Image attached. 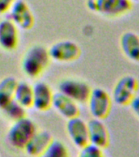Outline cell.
I'll return each mask as SVG.
<instances>
[{"mask_svg":"<svg viewBox=\"0 0 139 157\" xmlns=\"http://www.w3.org/2000/svg\"><path fill=\"white\" fill-rule=\"evenodd\" d=\"M48 48L40 44H34L25 50L21 60V69L25 75L36 79L43 75L51 63Z\"/></svg>","mask_w":139,"mask_h":157,"instance_id":"1","label":"cell"},{"mask_svg":"<svg viewBox=\"0 0 139 157\" xmlns=\"http://www.w3.org/2000/svg\"><path fill=\"white\" fill-rule=\"evenodd\" d=\"M37 130L35 123L26 116L12 123L7 129V141L12 148L23 151Z\"/></svg>","mask_w":139,"mask_h":157,"instance_id":"2","label":"cell"},{"mask_svg":"<svg viewBox=\"0 0 139 157\" xmlns=\"http://www.w3.org/2000/svg\"><path fill=\"white\" fill-rule=\"evenodd\" d=\"M132 6L129 0H86V7L90 12L109 18L127 14Z\"/></svg>","mask_w":139,"mask_h":157,"instance_id":"3","label":"cell"},{"mask_svg":"<svg viewBox=\"0 0 139 157\" xmlns=\"http://www.w3.org/2000/svg\"><path fill=\"white\" fill-rule=\"evenodd\" d=\"M86 104L92 118L104 120L111 112L113 101L107 91L98 87L92 88Z\"/></svg>","mask_w":139,"mask_h":157,"instance_id":"4","label":"cell"},{"mask_svg":"<svg viewBox=\"0 0 139 157\" xmlns=\"http://www.w3.org/2000/svg\"><path fill=\"white\" fill-rule=\"evenodd\" d=\"M139 83L134 76L127 75L122 76L113 87L110 94L113 103L120 106L129 105L133 99L137 95Z\"/></svg>","mask_w":139,"mask_h":157,"instance_id":"5","label":"cell"},{"mask_svg":"<svg viewBox=\"0 0 139 157\" xmlns=\"http://www.w3.org/2000/svg\"><path fill=\"white\" fill-rule=\"evenodd\" d=\"M51 61L58 63H72L80 57L82 51L77 43L68 39L54 43L48 48Z\"/></svg>","mask_w":139,"mask_h":157,"instance_id":"6","label":"cell"},{"mask_svg":"<svg viewBox=\"0 0 139 157\" xmlns=\"http://www.w3.org/2000/svg\"><path fill=\"white\" fill-rule=\"evenodd\" d=\"M57 89L58 92L71 98L79 105L87 102L92 88L88 83L82 79L66 78L59 82Z\"/></svg>","mask_w":139,"mask_h":157,"instance_id":"7","label":"cell"},{"mask_svg":"<svg viewBox=\"0 0 139 157\" xmlns=\"http://www.w3.org/2000/svg\"><path fill=\"white\" fill-rule=\"evenodd\" d=\"M11 20L21 30H30L35 24V17L29 5L24 0H17L7 13Z\"/></svg>","mask_w":139,"mask_h":157,"instance_id":"8","label":"cell"},{"mask_svg":"<svg viewBox=\"0 0 139 157\" xmlns=\"http://www.w3.org/2000/svg\"><path fill=\"white\" fill-rule=\"evenodd\" d=\"M66 130L69 139L78 149L89 143L88 124L79 116L67 120Z\"/></svg>","mask_w":139,"mask_h":157,"instance_id":"9","label":"cell"},{"mask_svg":"<svg viewBox=\"0 0 139 157\" xmlns=\"http://www.w3.org/2000/svg\"><path fill=\"white\" fill-rule=\"evenodd\" d=\"M87 124L89 143L101 149H106L110 146V135L104 121L92 118L88 120Z\"/></svg>","mask_w":139,"mask_h":157,"instance_id":"10","label":"cell"},{"mask_svg":"<svg viewBox=\"0 0 139 157\" xmlns=\"http://www.w3.org/2000/svg\"><path fill=\"white\" fill-rule=\"evenodd\" d=\"M20 43V29L8 18L0 21V48L5 52H13Z\"/></svg>","mask_w":139,"mask_h":157,"instance_id":"11","label":"cell"},{"mask_svg":"<svg viewBox=\"0 0 139 157\" xmlns=\"http://www.w3.org/2000/svg\"><path fill=\"white\" fill-rule=\"evenodd\" d=\"M54 92L48 83L37 81L33 85V105L32 108L39 112H46L52 108Z\"/></svg>","mask_w":139,"mask_h":157,"instance_id":"12","label":"cell"},{"mask_svg":"<svg viewBox=\"0 0 139 157\" xmlns=\"http://www.w3.org/2000/svg\"><path fill=\"white\" fill-rule=\"evenodd\" d=\"M53 140V136L49 131L38 129L23 151L29 157H40Z\"/></svg>","mask_w":139,"mask_h":157,"instance_id":"13","label":"cell"},{"mask_svg":"<svg viewBox=\"0 0 139 157\" xmlns=\"http://www.w3.org/2000/svg\"><path fill=\"white\" fill-rule=\"evenodd\" d=\"M52 107L59 115L66 120L80 115V109L78 103L58 91L54 93Z\"/></svg>","mask_w":139,"mask_h":157,"instance_id":"14","label":"cell"},{"mask_svg":"<svg viewBox=\"0 0 139 157\" xmlns=\"http://www.w3.org/2000/svg\"><path fill=\"white\" fill-rule=\"evenodd\" d=\"M120 47L126 58L139 63V34L133 31L123 33L120 39Z\"/></svg>","mask_w":139,"mask_h":157,"instance_id":"15","label":"cell"},{"mask_svg":"<svg viewBox=\"0 0 139 157\" xmlns=\"http://www.w3.org/2000/svg\"><path fill=\"white\" fill-rule=\"evenodd\" d=\"M17 83V78L12 76H7L0 80V110L14 100Z\"/></svg>","mask_w":139,"mask_h":157,"instance_id":"16","label":"cell"},{"mask_svg":"<svg viewBox=\"0 0 139 157\" xmlns=\"http://www.w3.org/2000/svg\"><path fill=\"white\" fill-rule=\"evenodd\" d=\"M14 101L25 109L33 105V85L26 81H18L14 93Z\"/></svg>","mask_w":139,"mask_h":157,"instance_id":"17","label":"cell"},{"mask_svg":"<svg viewBox=\"0 0 139 157\" xmlns=\"http://www.w3.org/2000/svg\"><path fill=\"white\" fill-rule=\"evenodd\" d=\"M0 111L5 119L12 123L27 116V109L23 107L14 100L7 104Z\"/></svg>","mask_w":139,"mask_h":157,"instance_id":"18","label":"cell"},{"mask_svg":"<svg viewBox=\"0 0 139 157\" xmlns=\"http://www.w3.org/2000/svg\"><path fill=\"white\" fill-rule=\"evenodd\" d=\"M40 157H71V154L63 142L54 139Z\"/></svg>","mask_w":139,"mask_h":157,"instance_id":"19","label":"cell"},{"mask_svg":"<svg viewBox=\"0 0 139 157\" xmlns=\"http://www.w3.org/2000/svg\"><path fill=\"white\" fill-rule=\"evenodd\" d=\"M77 157H105L103 150L88 143L80 148Z\"/></svg>","mask_w":139,"mask_h":157,"instance_id":"20","label":"cell"},{"mask_svg":"<svg viewBox=\"0 0 139 157\" xmlns=\"http://www.w3.org/2000/svg\"><path fill=\"white\" fill-rule=\"evenodd\" d=\"M17 0H0V15L7 14Z\"/></svg>","mask_w":139,"mask_h":157,"instance_id":"21","label":"cell"},{"mask_svg":"<svg viewBox=\"0 0 139 157\" xmlns=\"http://www.w3.org/2000/svg\"><path fill=\"white\" fill-rule=\"evenodd\" d=\"M129 106L130 107L133 113L134 114L135 116L139 120V95H137L133 99Z\"/></svg>","mask_w":139,"mask_h":157,"instance_id":"22","label":"cell"},{"mask_svg":"<svg viewBox=\"0 0 139 157\" xmlns=\"http://www.w3.org/2000/svg\"><path fill=\"white\" fill-rule=\"evenodd\" d=\"M129 1L131 2H132V3H133V2H139V0H129Z\"/></svg>","mask_w":139,"mask_h":157,"instance_id":"23","label":"cell"}]
</instances>
